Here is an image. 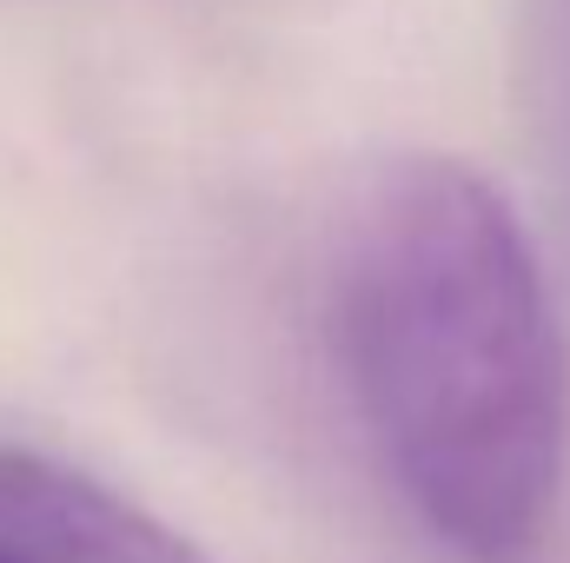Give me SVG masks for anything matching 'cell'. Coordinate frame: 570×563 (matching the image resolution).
I'll return each instance as SVG.
<instances>
[{"label": "cell", "instance_id": "obj_1", "mask_svg": "<svg viewBox=\"0 0 570 563\" xmlns=\"http://www.w3.org/2000/svg\"><path fill=\"white\" fill-rule=\"evenodd\" d=\"M338 345L412 517L458 563H531L570 464V352L538 246L491 172L405 152L338 253Z\"/></svg>", "mask_w": 570, "mask_h": 563}, {"label": "cell", "instance_id": "obj_2", "mask_svg": "<svg viewBox=\"0 0 570 563\" xmlns=\"http://www.w3.org/2000/svg\"><path fill=\"white\" fill-rule=\"evenodd\" d=\"M0 563H219L186 531L47 451L0 444Z\"/></svg>", "mask_w": 570, "mask_h": 563}]
</instances>
